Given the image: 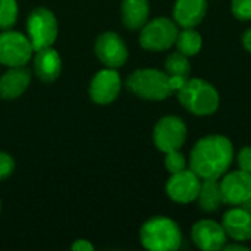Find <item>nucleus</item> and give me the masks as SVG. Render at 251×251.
Returning a JSON list of instances; mask_svg holds the SVG:
<instances>
[{
    "label": "nucleus",
    "mask_w": 251,
    "mask_h": 251,
    "mask_svg": "<svg viewBox=\"0 0 251 251\" xmlns=\"http://www.w3.org/2000/svg\"><path fill=\"white\" fill-rule=\"evenodd\" d=\"M121 88L122 81L118 71L104 68L99 71L90 82V99L97 104H109L118 99Z\"/></svg>",
    "instance_id": "12"
},
{
    "label": "nucleus",
    "mask_w": 251,
    "mask_h": 251,
    "mask_svg": "<svg viewBox=\"0 0 251 251\" xmlns=\"http://www.w3.org/2000/svg\"><path fill=\"white\" fill-rule=\"evenodd\" d=\"M71 249L74 251H93L94 250V246L90 241H87V240H76L71 246Z\"/></svg>",
    "instance_id": "27"
},
{
    "label": "nucleus",
    "mask_w": 251,
    "mask_h": 251,
    "mask_svg": "<svg viewBox=\"0 0 251 251\" xmlns=\"http://www.w3.org/2000/svg\"><path fill=\"white\" fill-rule=\"evenodd\" d=\"M34 54V49L26 35L12 29L0 32V63L7 68L25 66Z\"/></svg>",
    "instance_id": "8"
},
{
    "label": "nucleus",
    "mask_w": 251,
    "mask_h": 251,
    "mask_svg": "<svg viewBox=\"0 0 251 251\" xmlns=\"http://www.w3.org/2000/svg\"><path fill=\"white\" fill-rule=\"evenodd\" d=\"M31 84V71L26 66L9 68L0 76V97L4 100H15L21 97Z\"/></svg>",
    "instance_id": "16"
},
{
    "label": "nucleus",
    "mask_w": 251,
    "mask_h": 251,
    "mask_svg": "<svg viewBox=\"0 0 251 251\" xmlns=\"http://www.w3.org/2000/svg\"><path fill=\"white\" fill-rule=\"evenodd\" d=\"M224 250H226V251H232V250L247 251V250H249V247H247V246H244V243H238V241H234V244H225Z\"/></svg>",
    "instance_id": "29"
},
{
    "label": "nucleus",
    "mask_w": 251,
    "mask_h": 251,
    "mask_svg": "<svg viewBox=\"0 0 251 251\" xmlns=\"http://www.w3.org/2000/svg\"><path fill=\"white\" fill-rule=\"evenodd\" d=\"M0 210H1V203H0Z\"/></svg>",
    "instance_id": "31"
},
{
    "label": "nucleus",
    "mask_w": 251,
    "mask_h": 251,
    "mask_svg": "<svg viewBox=\"0 0 251 251\" xmlns=\"http://www.w3.org/2000/svg\"><path fill=\"white\" fill-rule=\"evenodd\" d=\"M191 240L197 249L203 251L224 250L228 237L221 224L212 219H201L191 228Z\"/></svg>",
    "instance_id": "13"
},
{
    "label": "nucleus",
    "mask_w": 251,
    "mask_h": 251,
    "mask_svg": "<svg viewBox=\"0 0 251 251\" xmlns=\"http://www.w3.org/2000/svg\"><path fill=\"white\" fill-rule=\"evenodd\" d=\"M232 15L240 21H251V0H232Z\"/></svg>",
    "instance_id": "24"
},
{
    "label": "nucleus",
    "mask_w": 251,
    "mask_h": 251,
    "mask_svg": "<svg viewBox=\"0 0 251 251\" xmlns=\"http://www.w3.org/2000/svg\"><path fill=\"white\" fill-rule=\"evenodd\" d=\"M165 72L169 76H182V78H188L191 74V63H190V57L182 54L181 51H174L171 54H168L166 60H165Z\"/></svg>",
    "instance_id": "21"
},
{
    "label": "nucleus",
    "mask_w": 251,
    "mask_h": 251,
    "mask_svg": "<svg viewBox=\"0 0 251 251\" xmlns=\"http://www.w3.org/2000/svg\"><path fill=\"white\" fill-rule=\"evenodd\" d=\"M187 165H188V162L179 150L165 153V168L169 174L181 172V171L187 169Z\"/></svg>",
    "instance_id": "23"
},
{
    "label": "nucleus",
    "mask_w": 251,
    "mask_h": 251,
    "mask_svg": "<svg viewBox=\"0 0 251 251\" xmlns=\"http://www.w3.org/2000/svg\"><path fill=\"white\" fill-rule=\"evenodd\" d=\"M94 53L106 68L112 69L122 68L129 56L125 41L118 32L113 31H106L97 37L94 44Z\"/></svg>",
    "instance_id": "9"
},
{
    "label": "nucleus",
    "mask_w": 251,
    "mask_h": 251,
    "mask_svg": "<svg viewBox=\"0 0 251 251\" xmlns=\"http://www.w3.org/2000/svg\"><path fill=\"white\" fill-rule=\"evenodd\" d=\"M175 46L178 51H181L182 54L188 57L197 56L203 47L201 34L194 28H182V31L178 32Z\"/></svg>",
    "instance_id": "20"
},
{
    "label": "nucleus",
    "mask_w": 251,
    "mask_h": 251,
    "mask_svg": "<svg viewBox=\"0 0 251 251\" xmlns=\"http://www.w3.org/2000/svg\"><path fill=\"white\" fill-rule=\"evenodd\" d=\"M221 225L224 226L226 237L232 241H251V213L247 209L241 206H232L222 216Z\"/></svg>",
    "instance_id": "14"
},
{
    "label": "nucleus",
    "mask_w": 251,
    "mask_h": 251,
    "mask_svg": "<svg viewBox=\"0 0 251 251\" xmlns=\"http://www.w3.org/2000/svg\"><path fill=\"white\" fill-rule=\"evenodd\" d=\"M129 93L149 101H163L174 94L169 75L163 71L144 68L134 71L125 81Z\"/></svg>",
    "instance_id": "4"
},
{
    "label": "nucleus",
    "mask_w": 251,
    "mask_h": 251,
    "mask_svg": "<svg viewBox=\"0 0 251 251\" xmlns=\"http://www.w3.org/2000/svg\"><path fill=\"white\" fill-rule=\"evenodd\" d=\"M188 129L185 122L175 115L160 118L153 129V143L162 153L181 150L187 141Z\"/></svg>",
    "instance_id": "7"
},
{
    "label": "nucleus",
    "mask_w": 251,
    "mask_h": 251,
    "mask_svg": "<svg viewBox=\"0 0 251 251\" xmlns=\"http://www.w3.org/2000/svg\"><path fill=\"white\" fill-rule=\"evenodd\" d=\"M201 178L191 169H184L176 174H171L165 191L166 196L178 204H190L197 200L200 193Z\"/></svg>",
    "instance_id": "10"
},
{
    "label": "nucleus",
    "mask_w": 251,
    "mask_h": 251,
    "mask_svg": "<svg viewBox=\"0 0 251 251\" xmlns=\"http://www.w3.org/2000/svg\"><path fill=\"white\" fill-rule=\"evenodd\" d=\"M222 201L229 206H243L251 199V174L237 169L226 172L219 181Z\"/></svg>",
    "instance_id": "11"
},
{
    "label": "nucleus",
    "mask_w": 251,
    "mask_h": 251,
    "mask_svg": "<svg viewBox=\"0 0 251 251\" xmlns=\"http://www.w3.org/2000/svg\"><path fill=\"white\" fill-rule=\"evenodd\" d=\"M32 69L35 76L43 82H53L62 72V59L53 47L34 51Z\"/></svg>",
    "instance_id": "17"
},
{
    "label": "nucleus",
    "mask_w": 251,
    "mask_h": 251,
    "mask_svg": "<svg viewBox=\"0 0 251 251\" xmlns=\"http://www.w3.org/2000/svg\"><path fill=\"white\" fill-rule=\"evenodd\" d=\"M243 207H244V209H247V210H249V212L251 213V199L250 200H247V201L243 204Z\"/></svg>",
    "instance_id": "30"
},
{
    "label": "nucleus",
    "mask_w": 251,
    "mask_h": 251,
    "mask_svg": "<svg viewBox=\"0 0 251 251\" xmlns=\"http://www.w3.org/2000/svg\"><path fill=\"white\" fill-rule=\"evenodd\" d=\"M241 43H243L244 49H246L249 53H251V28L244 31V34H243V37H241Z\"/></svg>",
    "instance_id": "28"
},
{
    "label": "nucleus",
    "mask_w": 251,
    "mask_h": 251,
    "mask_svg": "<svg viewBox=\"0 0 251 251\" xmlns=\"http://www.w3.org/2000/svg\"><path fill=\"white\" fill-rule=\"evenodd\" d=\"M140 241L146 250L175 251L182 244V232L174 219L153 216L143 224L140 229Z\"/></svg>",
    "instance_id": "3"
},
{
    "label": "nucleus",
    "mask_w": 251,
    "mask_h": 251,
    "mask_svg": "<svg viewBox=\"0 0 251 251\" xmlns=\"http://www.w3.org/2000/svg\"><path fill=\"white\" fill-rule=\"evenodd\" d=\"M15 171V160L10 154L0 151V181L7 179Z\"/></svg>",
    "instance_id": "25"
},
{
    "label": "nucleus",
    "mask_w": 251,
    "mask_h": 251,
    "mask_svg": "<svg viewBox=\"0 0 251 251\" xmlns=\"http://www.w3.org/2000/svg\"><path fill=\"white\" fill-rule=\"evenodd\" d=\"M197 201L203 212L206 213L216 212L224 203L221 187H219V179H203L200 193L197 196Z\"/></svg>",
    "instance_id": "19"
},
{
    "label": "nucleus",
    "mask_w": 251,
    "mask_h": 251,
    "mask_svg": "<svg viewBox=\"0 0 251 251\" xmlns=\"http://www.w3.org/2000/svg\"><path fill=\"white\" fill-rule=\"evenodd\" d=\"M207 13V0H176L172 16L181 28H196Z\"/></svg>",
    "instance_id": "15"
},
{
    "label": "nucleus",
    "mask_w": 251,
    "mask_h": 251,
    "mask_svg": "<svg viewBox=\"0 0 251 251\" xmlns=\"http://www.w3.org/2000/svg\"><path fill=\"white\" fill-rule=\"evenodd\" d=\"M26 34L34 51L51 47L59 34L57 19L53 12L46 7L34 9L26 19Z\"/></svg>",
    "instance_id": "6"
},
{
    "label": "nucleus",
    "mask_w": 251,
    "mask_h": 251,
    "mask_svg": "<svg viewBox=\"0 0 251 251\" xmlns=\"http://www.w3.org/2000/svg\"><path fill=\"white\" fill-rule=\"evenodd\" d=\"M18 21V1L0 0V29H12Z\"/></svg>",
    "instance_id": "22"
},
{
    "label": "nucleus",
    "mask_w": 251,
    "mask_h": 251,
    "mask_svg": "<svg viewBox=\"0 0 251 251\" xmlns=\"http://www.w3.org/2000/svg\"><path fill=\"white\" fill-rule=\"evenodd\" d=\"M237 163H238L240 169L251 174V146H246L238 151Z\"/></svg>",
    "instance_id": "26"
},
{
    "label": "nucleus",
    "mask_w": 251,
    "mask_h": 251,
    "mask_svg": "<svg viewBox=\"0 0 251 251\" xmlns=\"http://www.w3.org/2000/svg\"><path fill=\"white\" fill-rule=\"evenodd\" d=\"M234 162V144L222 134L201 137L190 151L188 166L201 179H221Z\"/></svg>",
    "instance_id": "1"
},
{
    "label": "nucleus",
    "mask_w": 251,
    "mask_h": 251,
    "mask_svg": "<svg viewBox=\"0 0 251 251\" xmlns=\"http://www.w3.org/2000/svg\"><path fill=\"white\" fill-rule=\"evenodd\" d=\"M121 15L124 25L131 31L141 29L150 16L149 0H122Z\"/></svg>",
    "instance_id": "18"
},
{
    "label": "nucleus",
    "mask_w": 251,
    "mask_h": 251,
    "mask_svg": "<svg viewBox=\"0 0 251 251\" xmlns=\"http://www.w3.org/2000/svg\"><path fill=\"white\" fill-rule=\"evenodd\" d=\"M178 25L175 21L159 16L151 21H147L146 25L140 29V46L149 51H165L175 46L178 37Z\"/></svg>",
    "instance_id": "5"
},
{
    "label": "nucleus",
    "mask_w": 251,
    "mask_h": 251,
    "mask_svg": "<svg viewBox=\"0 0 251 251\" xmlns=\"http://www.w3.org/2000/svg\"><path fill=\"white\" fill-rule=\"evenodd\" d=\"M179 104L196 116H210L218 112L221 96L215 85L201 78H187L176 91Z\"/></svg>",
    "instance_id": "2"
}]
</instances>
